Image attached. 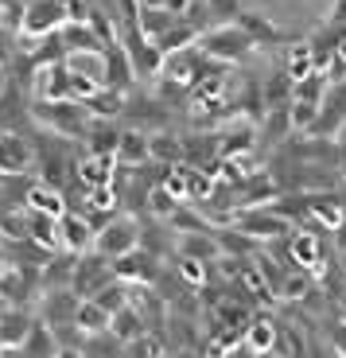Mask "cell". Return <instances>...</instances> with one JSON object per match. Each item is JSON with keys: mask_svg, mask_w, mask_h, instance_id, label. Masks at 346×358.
Wrapping results in <instances>:
<instances>
[{"mask_svg": "<svg viewBox=\"0 0 346 358\" xmlns=\"http://www.w3.org/2000/svg\"><path fill=\"white\" fill-rule=\"evenodd\" d=\"M253 36H249L245 27L233 20V24H218V27H210V31H203L199 36V51L206 55V59H214V63H241L249 51H253Z\"/></svg>", "mask_w": 346, "mask_h": 358, "instance_id": "obj_1", "label": "cell"}, {"mask_svg": "<svg viewBox=\"0 0 346 358\" xmlns=\"http://www.w3.org/2000/svg\"><path fill=\"white\" fill-rule=\"evenodd\" d=\"M233 226H238L241 234H249L253 242H273V238H280L292 222H288L273 203H265V206H241V210H233Z\"/></svg>", "mask_w": 346, "mask_h": 358, "instance_id": "obj_2", "label": "cell"}, {"mask_svg": "<svg viewBox=\"0 0 346 358\" xmlns=\"http://www.w3.org/2000/svg\"><path fill=\"white\" fill-rule=\"evenodd\" d=\"M136 245H140V226H136L133 218H109V222L94 234V253H101V257H109V261L133 253Z\"/></svg>", "mask_w": 346, "mask_h": 358, "instance_id": "obj_3", "label": "cell"}, {"mask_svg": "<svg viewBox=\"0 0 346 358\" xmlns=\"http://www.w3.org/2000/svg\"><path fill=\"white\" fill-rule=\"evenodd\" d=\"M36 117L43 121L47 129H55V133H62V136H78V133H86V117H89V109L86 106H78V101H39L36 106Z\"/></svg>", "mask_w": 346, "mask_h": 358, "instance_id": "obj_4", "label": "cell"}, {"mask_svg": "<svg viewBox=\"0 0 346 358\" xmlns=\"http://www.w3.org/2000/svg\"><path fill=\"white\" fill-rule=\"evenodd\" d=\"M66 20H71V12H66V4L62 0H31L24 8V36L36 39V36H55V31H62L66 27Z\"/></svg>", "mask_w": 346, "mask_h": 358, "instance_id": "obj_5", "label": "cell"}, {"mask_svg": "<svg viewBox=\"0 0 346 358\" xmlns=\"http://www.w3.org/2000/svg\"><path fill=\"white\" fill-rule=\"evenodd\" d=\"M319 230H327V226L308 218V222H303V234H292V242H288V257L296 261V268H303L311 277H319L323 261H327L323 257V245H319Z\"/></svg>", "mask_w": 346, "mask_h": 358, "instance_id": "obj_6", "label": "cell"}, {"mask_svg": "<svg viewBox=\"0 0 346 358\" xmlns=\"http://www.w3.org/2000/svg\"><path fill=\"white\" fill-rule=\"evenodd\" d=\"M113 277H117V273H113V261L101 257V253H94V257L74 261V280H71V288L82 296V300H89V296H98Z\"/></svg>", "mask_w": 346, "mask_h": 358, "instance_id": "obj_7", "label": "cell"}, {"mask_svg": "<svg viewBox=\"0 0 346 358\" xmlns=\"http://www.w3.org/2000/svg\"><path fill=\"white\" fill-rule=\"evenodd\" d=\"M308 218H315V222L327 226V230H338L343 218H346V206L338 203L335 191H315V195L308 191Z\"/></svg>", "mask_w": 346, "mask_h": 358, "instance_id": "obj_8", "label": "cell"}, {"mask_svg": "<svg viewBox=\"0 0 346 358\" xmlns=\"http://www.w3.org/2000/svg\"><path fill=\"white\" fill-rule=\"evenodd\" d=\"M39 98L43 101H71V66L66 63H47L39 71Z\"/></svg>", "mask_w": 346, "mask_h": 358, "instance_id": "obj_9", "label": "cell"}, {"mask_svg": "<svg viewBox=\"0 0 346 358\" xmlns=\"http://www.w3.org/2000/svg\"><path fill=\"white\" fill-rule=\"evenodd\" d=\"M59 234H62V245L71 253H86L89 245H94V222H89L86 215H62L59 218Z\"/></svg>", "mask_w": 346, "mask_h": 358, "instance_id": "obj_10", "label": "cell"}, {"mask_svg": "<svg viewBox=\"0 0 346 358\" xmlns=\"http://www.w3.org/2000/svg\"><path fill=\"white\" fill-rule=\"evenodd\" d=\"M78 304H82V296L74 288H47V304H43L47 323H74Z\"/></svg>", "mask_w": 346, "mask_h": 358, "instance_id": "obj_11", "label": "cell"}, {"mask_svg": "<svg viewBox=\"0 0 346 358\" xmlns=\"http://www.w3.org/2000/svg\"><path fill=\"white\" fill-rule=\"evenodd\" d=\"M66 66H71V74H86V78H94V82H101V86H106L109 55H101L98 47H86V51H71V55H66Z\"/></svg>", "mask_w": 346, "mask_h": 358, "instance_id": "obj_12", "label": "cell"}, {"mask_svg": "<svg viewBox=\"0 0 346 358\" xmlns=\"http://www.w3.org/2000/svg\"><path fill=\"white\" fill-rule=\"evenodd\" d=\"M113 273L121 280H129V285H148V280L156 277V265H152L148 253L133 250V253H124V257L113 261Z\"/></svg>", "mask_w": 346, "mask_h": 358, "instance_id": "obj_13", "label": "cell"}, {"mask_svg": "<svg viewBox=\"0 0 346 358\" xmlns=\"http://www.w3.org/2000/svg\"><path fill=\"white\" fill-rule=\"evenodd\" d=\"M152 160V136L136 133V129H129V133H121V144H117V164H124V168H140V164Z\"/></svg>", "mask_w": 346, "mask_h": 358, "instance_id": "obj_14", "label": "cell"}, {"mask_svg": "<svg viewBox=\"0 0 346 358\" xmlns=\"http://www.w3.org/2000/svg\"><path fill=\"white\" fill-rule=\"evenodd\" d=\"M175 24H179V16L168 8H136V31H140L144 39H152V43L164 39Z\"/></svg>", "mask_w": 346, "mask_h": 358, "instance_id": "obj_15", "label": "cell"}, {"mask_svg": "<svg viewBox=\"0 0 346 358\" xmlns=\"http://www.w3.org/2000/svg\"><path fill=\"white\" fill-rule=\"evenodd\" d=\"M31 327H36L31 315H27L24 308L12 304L8 312L0 315V343H4V347H24V339L31 335Z\"/></svg>", "mask_w": 346, "mask_h": 358, "instance_id": "obj_16", "label": "cell"}, {"mask_svg": "<svg viewBox=\"0 0 346 358\" xmlns=\"http://www.w3.org/2000/svg\"><path fill=\"white\" fill-rule=\"evenodd\" d=\"M27 238L43 250H55L62 245V234H59V218L55 215H43V210H27Z\"/></svg>", "mask_w": 346, "mask_h": 358, "instance_id": "obj_17", "label": "cell"}, {"mask_svg": "<svg viewBox=\"0 0 346 358\" xmlns=\"http://www.w3.org/2000/svg\"><path fill=\"white\" fill-rule=\"evenodd\" d=\"M109 331L117 335V343H133L136 335L148 331V323H144L140 308L136 304H124L121 312H113V320H109Z\"/></svg>", "mask_w": 346, "mask_h": 358, "instance_id": "obj_18", "label": "cell"}, {"mask_svg": "<svg viewBox=\"0 0 346 358\" xmlns=\"http://www.w3.org/2000/svg\"><path fill=\"white\" fill-rule=\"evenodd\" d=\"M222 245L210 238V230H183L179 234V257H199V261H210L218 257Z\"/></svg>", "mask_w": 346, "mask_h": 358, "instance_id": "obj_19", "label": "cell"}, {"mask_svg": "<svg viewBox=\"0 0 346 358\" xmlns=\"http://www.w3.org/2000/svg\"><path fill=\"white\" fill-rule=\"evenodd\" d=\"M113 164L117 156H106V152H89L86 160H82L78 176L86 187H106V183H113Z\"/></svg>", "mask_w": 346, "mask_h": 358, "instance_id": "obj_20", "label": "cell"}, {"mask_svg": "<svg viewBox=\"0 0 346 358\" xmlns=\"http://www.w3.org/2000/svg\"><path fill=\"white\" fill-rule=\"evenodd\" d=\"M109 320H113V315H109L98 300H82L78 315H74V327H78L82 335H106L109 331Z\"/></svg>", "mask_w": 346, "mask_h": 358, "instance_id": "obj_21", "label": "cell"}, {"mask_svg": "<svg viewBox=\"0 0 346 358\" xmlns=\"http://www.w3.org/2000/svg\"><path fill=\"white\" fill-rule=\"evenodd\" d=\"M276 339H280V331H276L273 320H253L245 327V347L253 350V355H261V358L276 350Z\"/></svg>", "mask_w": 346, "mask_h": 358, "instance_id": "obj_22", "label": "cell"}, {"mask_svg": "<svg viewBox=\"0 0 346 358\" xmlns=\"http://www.w3.org/2000/svg\"><path fill=\"white\" fill-rule=\"evenodd\" d=\"M27 210H43V215H55L62 218L66 215V203H62V195L55 187H47V183H31V191H27Z\"/></svg>", "mask_w": 346, "mask_h": 358, "instance_id": "obj_23", "label": "cell"}, {"mask_svg": "<svg viewBox=\"0 0 346 358\" xmlns=\"http://www.w3.org/2000/svg\"><path fill=\"white\" fill-rule=\"evenodd\" d=\"M24 358H59V339L47 323L31 327V335L24 339Z\"/></svg>", "mask_w": 346, "mask_h": 358, "instance_id": "obj_24", "label": "cell"}, {"mask_svg": "<svg viewBox=\"0 0 346 358\" xmlns=\"http://www.w3.org/2000/svg\"><path fill=\"white\" fill-rule=\"evenodd\" d=\"M27 160H31V148L20 136H0V171L16 176V171L27 168Z\"/></svg>", "mask_w": 346, "mask_h": 358, "instance_id": "obj_25", "label": "cell"}, {"mask_svg": "<svg viewBox=\"0 0 346 358\" xmlns=\"http://www.w3.org/2000/svg\"><path fill=\"white\" fill-rule=\"evenodd\" d=\"M253 144H257V136H253V125H238V129H230V133L218 141V152H222L226 160H238V156L253 152Z\"/></svg>", "mask_w": 346, "mask_h": 358, "instance_id": "obj_26", "label": "cell"}, {"mask_svg": "<svg viewBox=\"0 0 346 358\" xmlns=\"http://www.w3.org/2000/svg\"><path fill=\"white\" fill-rule=\"evenodd\" d=\"M238 24L245 27L249 36H253V43H273V39H284V31H280L276 24H268L261 12H241Z\"/></svg>", "mask_w": 346, "mask_h": 358, "instance_id": "obj_27", "label": "cell"}, {"mask_svg": "<svg viewBox=\"0 0 346 358\" xmlns=\"http://www.w3.org/2000/svg\"><path fill=\"white\" fill-rule=\"evenodd\" d=\"M187 199H195V203H203V199L214 195V176L210 168H195V164H187Z\"/></svg>", "mask_w": 346, "mask_h": 358, "instance_id": "obj_28", "label": "cell"}, {"mask_svg": "<svg viewBox=\"0 0 346 358\" xmlns=\"http://www.w3.org/2000/svg\"><path fill=\"white\" fill-rule=\"evenodd\" d=\"M284 71L292 74V82L308 78V74L315 71V55H311V43H296L292 51H288V63H284Z\"/></svg>", "mask_w": 346, "mask_h": 358, "instance_id": "obj_29", "label": "cell"}, {"mask_svg": "<svg viewBox=\"0 0 346 358\" xmlns=\"http://www.w3.org/2000/svg\"><path fill=\"white\" fill-rule=\"evenodd\" d=\"M121 101H124V98H121V90L101 86L98 94H94V98L86 101V109H89V113H98V117H106V121H109L113 113H121Z\"/></svg>", "mask_w": 346, "mask_h": 358, "instance_id": "obj_30", "label": "cell"}, {"mask_svg": "<svg viewBox=\"0 0 346 358\" xmlns=\"http://www.w3.org/2000/svg\"><path fill=\"white\" fill-rule=\"evenodd\" d=\"M311 292V273H284V280H280V288H276V296L280 300H308Z\"/></svg>", "mask_w": 346, "mask_h": 358, "instance_id": "obj_31", "label": "cell"}, {"mask_svg": "<svg viewBox=\"0 0 346 358\" xmlns=\"http://www.w3.org/2000/svg\"><path fill=\"white\" fill-rule=\"evenodd\" d=\"M292 129L296 133H311V125H315V117H319L323 101H303V98H292Z\"/></svg>", "mask_w": 346, "mask_h": 358, "instance_id": "obj_32", "label": "cell"}, {"mask_svg": "<svg viewBox=\"0 0 346 358\" xmlns=\"http://www.w3.org/2000/svg\"><path fill=\"white\" fill-rule=\"evenodd\" d=\"M327 90H331L327 74H323V71H311L308 78L296 82V98H303V101H323V98H327Z\"/></svg>", "mask_w": 346, "mask_h": 358, "instance_id": "obj_33", "label": "cell"}, {"mask_svg": "<svg viewBox=\"0 0 346 358\" xmlns=\"http://www.w3.org/2000/svg\"><path fill=\"white\" fill-rule=\"evenodd\" d=\"M124 358H164V343L156 335H136L133 343H124Z\"/></svg>", "mask_w": 346, "mask_h": 358, "instance_id": "obj_34", "label": "cell"}, {"mask_svg": "<svg viewBox=\"0 0 346 358\" xmlns=\"http://www.w3.org/2000/svg\"><path fill=\"white\" fill-rule=\"evenodd\" d=\"M117 144H121V133L106 125V117H101L98 129H89V152H106V156H117Z\"/></svg>", "mask_w": 346, "mask_h": 358, "instance_id": "obj_35", "label": "cell"}, {"mask_svg": "<svg viewBox=\"0 0 346 358\" xmlns=\"http://www.w3.org/2000/svg\"><path fill=\"white\" fill-rule=\"evenodd\" d=\"M148 206H152V215H156V218H171V215H175V210H179L183 203H179V199H175V195H171V191L160 183V187H152Z\"/></svg>", "mask_w": 346, "mask_h": 358, "instance_id": "obj_36", "label": "cell"}, {"mask_svg": "<svg viewBox=\"0 0 346 358\" xmlns=\"http://www.w3.org/2000/svg\"><path fill=\"white\" fill-rule=\"evenodd\" d=\"M241 191H245V199H253V206L268 203V199H276V183L268 176H253L241 183Z\"/></svg>", "mask_w": 346, "mask_h": 358, "instance_id": "obj_37", "label": "cell"}, {"mask_svg": "<svg viewBox=\"0 0 346 358\" xmlns=\"http://www.w3.org/2000/svg\"><path fill=\"white\" fill-rule=\"evenodd\" d=\"M183 152H187V148L175 141V136H152V156H156V160H168V164H175Z\"/></svg>", "mask_w": 346, "mask_h": 358, "instance_id": "obj_38", "label": "cell"}, {"mask_svg": "<svg viewBox=\"0 0 346 358\" xmlns=\"http://www.w3.org/2000/svg\"><path fill=\"white\" fill-rule=\"evenodd\" d=\"M179 277L191 280V285H203V277H206V261H199V257H179Z\"/></svg>", "mask_w": 346, "mask_h": 358, "instance_id": "obj_39", "label": "cell"}, {"mask_svg": "<svg viewBox=\"0 0 346 358\" xmlns=\"http://www.w3.org/2000/svg\"><path fill=\"white\" fill-rule=\"evenodd\" d=\"M164 187H168L179 203H187V171L183 168H171L168 176H164Z\"/></svg>", "mask_w": 346, "mask_h": 358, "instance_id": "obj_40", "label": "cell"}, {"mask_svg": "<svg viewBox=\"0 0 346 358\" xmlns=\"http://www.w3.org/2000/svg\"><path fill=\"white\" fill-rule=\"evenodd\" d=\"M89 206H94V210H109V206H113V191H109V183L106 187H89Z\"/></svg>", "mask_w": 346, "mask_h": 358, "instance_id": "obj_41", "label": "cell"}, {"mask_svg": "<svg viewBox=\"0 0 346 358\" xmlns=\"http://www.w3.org/2000/svg\"><path fill=\"white\" fill-rule=\"evenodd\" d=\"M210 8L218 12V16H226V20H238V16H241V4H238V0H210Z\"/></svg>", "mask_w": 346, "mask_h": 358, "instance_id": "obj_42", "label": "cell"}, {"mask_svg": "<svg viewBox=\"0 0 346 358\" xmlns=\"http://www.w3.org/2000/svg\"><path fill=\"white\" fill-rule=\"evenodd\" d=\"M331 27H346V0H335V12H331Z\"/></svg>", "mask_w": 346, "mask_h": 358, "instance_id": "obj_43", "label": "cell"}, {"mask_svg": "<svg viewBox=\"0 0 346 358\" xmlns=\"http://www.w3.org/2000/svg\"><path fill=\"white\" fill-rule=\"evenodd\" d=\"M191 4H195V0H168L164 8H168V12H175L179 20H187V12H191Z\"/></svg>", "mask_w": 346, "mask_h": 358, "instance_id": "obj_44", "label": "cell"}, {"mask_svg": "<svg viewBox=\"0 0 346 358\" xmlns=\"http://www.w3.org/2000/svg\"><path fill=\"white\" fill-rule=\"evenodd\" d=\"M8 261H12L8 257V242H4V234H0V273H4V268H12Z\"/></svg>", "mask_w": 346, "mask_h": 358, "instance_id": "obj_45", "label": "cell"}, {"mask_svg": "<svg viewBox=\"0 0 346 358\" xmlns=\"http://www.w3.org/2000/svg\"><path fill=\"white\" fill-rule=\"evenodd\" d=\"M335 242H338V250L346 253V218H343V226H338V230H335Z\"/></svg>", "mask_w": 346, "mask_h": 358, "instance_id": "obj_46", "label": "cell"}, {"mask_svg": "<svg viewBox=\"0 0 346 358\" xmlns=\"http://www.w3.org/2000/svg\"><path fill=\"white\" fill-rule=\"evenodd\" d=\"M168 0H136V8H164Z\"/></svg>", "mask_w": 346, "mask_h": 358, "instance_id": "obj_47", "label": "cell"}, {"mask_svg": "<svg viewBox=\"0 0 346 358\" xmlns=\"http://www.w3.org/2000/svg\"><path fill=\"white\" fill-rule=\"evenodd\" d=\"M338 171H343V176H346V141L338 144Z\"/></svg>", "mask_w": 346, "mask_h": 358, "instance_id": "obj_48", "label": "cell"}, {"mask_svg": "<svg viewBox=\"0 0 346 358\" xmlns=\"http://www.w3.org/2000/svg\"><path fill=\"white\" fill-rule=\"evenodd\" d=\"M335 195H338V203L346 206V176H343V183H338V187H335Z\"/></svg>", "mask_w": 346, "mask_h": 358, "instance_id": "obj_49", "label": "cell"}, {"mask_svg": "<svg viewBox=\"0 0 346 358\" xmlns=\"http://www.w3.org/2000/svg\"><path fill=\"white\" fill-rule=\"evenodd\" d=\"M8 308H12V304H8V296H4V292H0V315H4V312H8Z\"/></svg>", "mask_w": 346, "mask_h": 358, "instance_id": "obj_50", "label": "cell"}, {"mask_svg": "<svg viewBox=\"0 0 346 358\" xmlns=\"http://www.w3.org/2000/svg\"><path fill=\"white\" fill-rule=\"evenodd\" d=\"M59 358H82L78 350H59Z\"/></svg>", "mask_w": 346, "mask_h": 358, "instance_id": "obj_51", "label": "cell"}, {"mask_svg": "<svg viewBox=\"0 0 346 358\" xmlns=\"http://www.w3.org/2000/svg\"><path fill=\"white\" fill-rule=\"evenodd\" d=\"M338 323H343V327H346V308H343V312H338Z\"/></svg>", "mask_w": 346, "mask_h": 358, "instance_id": "obj_52", "label": "cell"}, {"mask_svg": "<svg viewBox=\"0 0 346 358\" xmlns=\"http://www.w3.org/2000/svg\"><path fill=\"white\" fill-rule=\"evenodd\" d=\"M0 86H4V74H0Z\"/></svg>", "mask_w": 346, "mask_h": 358, "instance_id": "obj_53", "label": "cell"}, {"mask_svg": "<svg viewBox=\"0 0 346 358\" xmlns=\"http://www.w3.org/2000/svg\"><path fill=\"white\" fill-rule=\"evenodd\" d=\"M343 355H346V347H343Z\"/></svg>", "mask_w": 346, "mask_h": 358, "instance_id": "obj_54", "label": "cell"}, {"mask_svg": "<svg viewBox=\"0 0 346 358\" xmlns=\"http://www.w3.org/2000/svg\"><path fill=\"white\" fill-rule=\"evenodd\" d=\"M0 347H4V343H0Z\"/></svg>", "mask_w": 346, "mask_h": 358, "instance_id": "obj_55", "label": "cell"}]
</instances>
